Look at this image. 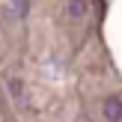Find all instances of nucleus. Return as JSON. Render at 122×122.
<instances>
[{"mask_svg": "<svg viewBox=\"0 0 122 122\" xmlns=\"http://www.w3.org/2000/svg\"><path fill=\"white\" fill-rule=\"evenodd\" d=\"M9 92H12V98H15V101L24 98V83L18 81V77H9Z\"/></svg>", "mask_w": 122, "mask_h": 122, "instance_id": "nucleus-3", "label": "nucleus"}, {"mask_svg": "<svg viewBox=\"0 0 122 122\" xmlns=\"http://www.w3.org/2000/svg\"><path fill=\"white\" fill-rule=\"evenodd\" d=\"M86 12H89V0H69V3H66V15L75 18V21L86 18Z\"/></svg>", "mask_w": 122, "mask_h": 122, "instance_id": "nucleus-2", "label": "nucleus"}, {"mask_svg": "<svg viewBox=\"0 0 122 122\" xmlns=\"http://www.w3.org/2000/svg\"><path fill=\"white\" fill-rule=\"evenodd\" d=\"M12 6H15V9H12V12H15V15H27V9H30V0H15V3H12Z\"/></svg>", "mask_w": 122, "mask_h": 122, "instance_id": "nucleus-4", "label": "nucleus"}, {"mask_svg": "<svg viewBox=\"0 0 122 122\" xmlns=\"http://www.w3.org/2000/svg\"><path fill=\"white\" fill-rule=\"evenodd\" d=\"M101 113H104L107 122H122V98H119V95L104 98V101H101Z\"/></svg>", "mask_w": 122, "mask_h": 122, "instance_id": "nucleus-1", "label": "nucleus"}]
</instances>
